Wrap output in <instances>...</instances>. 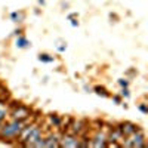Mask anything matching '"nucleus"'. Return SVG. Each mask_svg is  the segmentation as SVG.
<instances>
[{
    "mask_svg": "<svg viewBox=\"0 0 148 148\" xmlns=\"http://www.w3.org/2000/svg\"><path fill=\"white\" fill-rule=\"evenodd\" d=\"M119 83H120V84L123 86V88H127V80H120Z\"/></svg>",
    "mask_w": 148,
    "mask_h": 148,
    "instance_id": "15",
    "label": "nucleus"
},
{
    "mask_svg": "<svg viewBox=\"0 0 148 148\" xmlns=\"http://www.w3.org/2000/svg\"><path fill=\"white\" fill-rule=\"evenodd\" d=\"M123 147H129V148H144L145 147V136L141 130L133 132L132 135L126 136Z\"/></svg>",
    "mask_w": 148,
    "mask_h": 148,
    "instance_id": "2",
    "label": "nucleus"
},
{
    "mask_svg": "<svg viewBox=\"0 0 148 148\" xmlns=\"http://www.w3.org/2000/svg\"><path fill=\"white\" fill-rule=\"evenodd\" d=\"M6 116H8V111H6V108L0 107V120H2V121H5Z\"/></svg>",
    "mask_w": 148,
    "mask_h": 148,
    "instance_id": "10",
    "label": "nucleus"
},
{
    "mask_svg": "<svg viewBox=\"0 0 148 148\" xmlns=\"http://www.w3.org/2000/svg\"><path fill=\"white\" fill-rule=\"evenodd\" d=\"M95 90H96V93H98V95L107 96V92H105V89H104V88H95Z\"/></svg>",
    "mask_w": 148,
    "mask_h": 148,
    "instance_id": "14",
    "label": "nucleus"
},
{
    "mask_svg": "<svg viewBox=\"0 0 148 148\" xmlns=\"http://www.w3.org/2000/svg\"><path fill=\"white\" fill-rule=\"evenodd\" d=\"M139 110L142 111V113H147V108H145V105H141V107H139Z\"/></svg>",
    "mask_w": 148,
    "mask_h": 148,
    "instance_id": "17",
    "label": "nucleus"
},
{
    "mask_svg": "<svg viewBox=\"0 0 148 148\" xmlns=\"http://www.w3.org/2000/svg\"><path fill=\"white\" fill-rule=\"evenodd\" d=\"M12 19H14L15 22H19V21L22 19V15H21V14H16V12H14V14H12Z\"/></svg>",
    "mask_w": 148,
    "mask_h": 148,
    "instance_id": "13",
    "label": "nucleus"
},
{
    "mask_svg": "<svg viewBox=\"0 0 148 148\" xmlns=\"http://www.w3.org/2000/svg\"><path fill=\"white\" fill-rule=\"evenodd\" d=\"M2 126H3V121H2V120H0V129H2Z\"/></svg>",
    "mask_w": 148,
    "mask_h": 148,
    "instance_id": "19",
    "label": "nucleus"
},
{
    "mask_svg": "<svg viewBox=\"0 0 148 148\" xmlns=\"http://www.w3.org/2000/svg\"><path fill=\"white\" fill-rule=\"evenodd\" d=\"M51 121L53 123L55 126H59V125H61V119L56 117V116H51Z\"/></svg>",
    "mask_w": 148,
    "mask_h": 148,
    "instance_id": "11",
    "label": "nucleus"
},
{
    "mask_svg": "<svg viewBox=\"0 0 148 148\" xmlns=\"http://www.w3.org/2000/svg\"><path fill=\"white\" fill-rule=\"evenodd\" d=\"M40 61H45V62H52L53 58H49V55L43 53V55H40Z\"/></svg>",
    "mask_w": 148,
    "mask_h": 148,
    "instance_id": "12",
    "label": "nucleus"
},
{
    "mask_svg": "<svg viewBox=\"0 0 148 148\" xmlns=\"http://www.w3.org/2000/svg\"><path fill=\"white\" fill-rule=\"evenodd\" d=\"M40 139H42V130H40V127L37 126V125H34L33 129L28 132L27 138L24 139L22 145L24 147H36V144L39 142Z\"/></svg>",
    "mask_w": 148,
    "mask_h": 148,
    "instance_id": "3",
    "label": "nucleus"
},
{
    "mask_svg": "<svg viewBox=\"0 0 148 148\" xmlns=\"http://www.w3.org/2000/svg\"><path fill=\"white\" fill-rule=\"evenodd\" d=\"M79 138L77 135L70 133V135H64L62 139H59V147H71V148H76L79 147Z\"/></svg>",
    "mask_w": 148,
    "mask_h": 148,
    "instance_id": "5",
    "label": "nucleus"
},
{
    "mask_svg": "<svg viewBox=\"0 0 148 148\" xmlns=\"http://www.w3.org/2000/svg\"><path fill=\"white\" fill-rule=\"evenodd\" d=\"M16 45H18L19 47H27L30 43L27 42V39H24V37H19V39H18V42H16Z\"/></svg>",
    "mask_w": 148,
    "mask_h": 148,
    "instance_id": "9",
    "label": "nucleus"
},
{
    "mask_svg": "<svg viewBox=\"0 0 148 148\" xmlns=\"http://www.w3.org/2000/svg\"><path fill=\"white\" fill-rule=\"evenodd\" d=\"M114 101L119 104V102H120V98H119V96H114Z\"/></svg>",
    "mask_w": 148,
    "mask_h": 148,
    "instance_id": "18",
    "label": "nucleus"
},
{
    "mask_svg": "<svg viewBox=\"0 0 148 148\" xmlns=\"http://www.w3.org/2000/svg\"><path fill=\"white\" fill-rule=\"evenodd\" d=\"M92 145H93V147H98V148L108 145V144H107V136H105L104 133H98L96 136L93 138V141H92Z\"/></svg>",
    "mask_w": 148,
    "mask_h": 148,
    "instance_id": "7",
    "label": "nucleus"
},
{
    "mask_svg": "<svg viewBox=\"0 0 148 148\" xmlns=\"http://www.w3.org/2000/svg\"><path fill=\"white\" fill-rule=\"evenodd\" d=\"M121 95H123V96H129V90H127V89H123Z\"/></svg>",
    "mask_w": 148,
    "mask_h": 148,
    "instance_id": "16",
    "label": "nucleus"
},
{
    "mask_svg": "<svg viewBox=\"0 0 148 148\" xmlns=\"http://www.w3.org/2000/svg\"><path fill=\"white\" fill-rule=\"evenodd\" d=\"M45 147L51 148V147H59V139L58 136H55V135H51V136H47L45 139Z\"/></svg>",
    "mask_w": 148,
    "mask_h": 148,
    "instance_id": "8",
    "label": "nucleus"
},
{
    "mask_svg": "<svg viewBox=\"0 0 148 148\" xmlns=\"http://www.w3.org/2000/svg\"><path fill=\"white\" fill-rule=\"evenodd\" d=\"M30 113L31 111L27 108V107H24V105H15V108L12 110V119H16V120H25L30 117Z\"/></svg>",
    "mask_w": 148,
    "mask_h": 148,
    "instance_id": "4",
    "label": "nucleus"
},
{
    "mask_svg": "<svg viewBox=\"0 0 148 148\" xmlns=\"http://www.w3.org/2000/svg\"><path fill=\"white\" fill-rule=\"evenodd\" d=\"M25 126V121L24 120H16L14 119L9 123H3L2 129H0V139L2 141H8V139H14V138H18L19 132L22 130V127Z\"/></svg>",
    "mask_w": 148,
    "mask_h": 148,
    "instance_id": "1",
    "label": "nucleus"
},
{
    "mask_svg": "<svg viewBox=\"0 0 148 148\" xmlns=\"http://www.w3.org/2000/svg\"><path fill=\"white\" fill-rule=\"evenodd\" d=\"M117 129L120 130V133L123 135V136H129V135H132L133 132L138 130V126H135L133 123L126 121V123H121V125H120Z\"/></svg>",
    "mask_w": 148,
    "mask_h": 148,
    "instance_id": "6",
    "label": "nucleus"
}]
</instances>
